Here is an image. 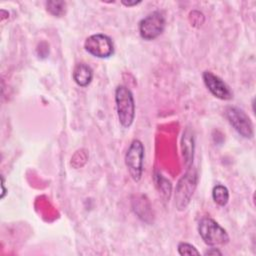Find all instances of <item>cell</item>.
Listing matches in <instances>:
<instances>
[{
	"label": "cell",
	"mask_w": 256,
	"mask_h": 256,
	"mask_svg": "<svg viewBox=\"0 0 256 256\" xmlns=\"http://www.w3.org/2000/svg\"><path fill=\"white\" fill-rule=\"evenodd\" d=\"M115 103L118 120L122 127L129 128L135 118V101L131 90L125 85L115 89Z\"/></svg>",
	"instance_id": "6da1fadb"
},
{
	"label": "cell",
	"mask_w": 256,
	"mask_h": 256,
	"mask_svg": "<svg viewBox=\"0 0 256 256\" xmlns=\"http://www.w3.org/2000/svg\"><path fill=\"white\" fill-rule=\"evenodd\" d=\"M197 228L203 242L208 246H223L229 242V235L226 230L210 217H203L198 222Z\"/></svg>",
	"instance_id": "7a4b0ae2"
},
{
	"label": "cell",
	"mask_w": 256,
	"mask_h": 256,
	"mask_svg": "<svg viewBox=\"0 0 256 256\" xmlns=\"http://www.w3.org/2000/svg\"><path fill=\"white\" fill-rule=\"evenodd\" d=\"M198 175L197 171L193 168H187L186 173L179 179L175 189V206L179 211L185 210L189 205L195 188L197 186Z\"/></svg>",
	"instance_id": "3957f363"
},
{
	"label": "cell",
	"mask_w": 256,
	"mask_h": 256,
	"mask_svg": "<svg viewBox=\"0 0 256 256\" xmlns=\"http://www.w3.org/2000/svg\"><path fill=\"white\" fill-rule=\"evenodd\" d=\"M224 115L234 130L243 138L251 139L254 136V126L249 116L239 107L227 106Z\"/></svg>",
	"instance_id": "277c9868"
},
{
	"label": "cell",
	"mask_w": 256,
	"mask_h": 256,
	"mask_svg": "<svg viewBox=\"0 0 256 256\" xmlns=\"http://www.w3.org/2000/svg\"><path fill=\"white\" fill-rule=\"evenodd\" d=\"M166 26V19L161 11H153L139 22V34L141 38L151 41L159 37Z\"/></svg>",
	"instance_id": "5b68a950"
},
{
	"label": "cell",
	"mask_w": 256,
	"mask_h": 256,
	"mask_svg": "<svg viewBox=\"0 0 256 256\" xmlns=\"http://www.w3.org/2000/svg\"><path fill=\"white\" fill-rule=\"evenodd\" d=\"M143 162H144V146L143 143L134 139L125 154V165L131 176V178L138 182L143 173Z\"/></svg>",
	"instance_id": "8992f818"
},
{
	"label": "cell",
	"mask_w": 256,
	"mask_h": 256,
	"mask_svg": "<svg viewBox=\"0 0 256 256\" xmlns=\"http://www.w3.org/2000/svg\"><path fill=\"white\" fill-rule=\"evenodd\" d=\"M85 50L97 58H109L114 53L112 39L102 33H96L86 38L84 42Z\"/></svg>",
	"instance_id": "52a82bcc"
},
{
	"label": "cell",
	"mask_w": 256,
	"mask_h": 256,
	"mask_svg": "<svg viewBox=\"0 0 256 256\" xmlns=\"http://www.w3.org/2000/svg\"><path fill=\"white\" fill-rule=\"evenodd\" d=\"M203 82L210 93L220 100H231L233 92L229 85L218 75L211 71H204L202 74Z\"/></svg>",
	"instance_id": "ba28073f"
},
{
	"label": "cell",
	"mask_w": 256,
	"mask_h": 256,
	"mask_svg": "<svg viewBox=\"0 0 256 256\" xmlns=\"http://www.w3.org/2000/svg\"><path fill=\"white\" fill-rule=\"evenodd\" d=\"M181 150L182 156L187 168L192 167L193 158H194V150H195V136L192 128L187 126L181 138Z\"/></svg>",
	"instance_id": "9c48e42d"
},
{
	"label": "cell",
	"mask_w": 256,
	"mask_h": 256,
	"mask_svg": "<svg viewBox=\"0 0 256 256\" xmlns=\"http://www.w3.org/2000/svg\"><path fill=\"white\" fill-rule=\"evenodd\" d=\"M72 77L78 86L86 87L93 79V69L86 63H78L73 69Z\"/></svg>",
	"instance_id": "30bf717a"
},
{
	"label": "cell",
	"mask_w": 256,
	"mask_h": 256,
	"mask_svg": "<svg viewBox=\"0 0 256 256\" xmlns=\"http://www.w3.org/2000/svg\"><path fill=\"white\" fill-rule=\"evenodd\" d=\"M212 198L219 206H226L229 201V190L222 184H216L212 189Z\"/></svg>",
	"instance_id": "8fae6325"
},
{
	"label": "cell",
	"mask_w": 256,
	"mask_h": 256,
	"mask_svg": "<svg viewBox=\"0 0 256 256\" xmlns=\"http://www.w3.org/2000/svg\"><path fill=\"white\" fill-rule=\"evenodd\" d=\"M46 9L51 15H53L55 17H61L66 12V2L58 1V0L47 1Z\"/></svg>",
	"instance_id": "7c38bea8"
},
{
	"label": "cell",
	"mask_w": 256,
	"mask_h": 256,
	"mask_svg": "<svg viewBox=\"0 0 256 256\" xmlns=\"http://www.w3.org/2000/svg\"><path fill=\"white\" fill-rule=\"evenodd\" d=\"M155 181H156L158 189L161 191V193L165 197L169 198L170 193H171V188H172L171 182L169 180H167L166 178H164L161 174H155Z\"/></svg>",
	"instance_id": "4fadbf2b"
},
{
	"label": "cell",
	"mask_w": 256,
	"mask_h": 256,
	"mask_svg": "<svg viewBox=\"0 0 256 256\" xmlns=\"http://www.w3.org/2000/svg\"><path fill=\"white\" fill-rule=\"evenodd\" d=\"M177 250L178 253L182 256L184 255H199L200 252L195 248V246H193L190 243L187 242H180L177 246Z\"/></svg>",
	"instance_id": "5bb4252c"
},
{
	"label": "cell",
	"mask_w": 256,
	"mask_h": 256,
	"mask_svg": "<svg viewBox=\"0 0 256 256\" xmlns=\"http://www.w3.org/2000/svg\"><path fill=\"white\" fill-rule=\"evenodd\" d=\"M204 254L205 255H222V252L216 247H211L207 251H205Z\"/></svg>",
	"instance_id": "9a60e30c"
},
{
	"label": "cell",
	"mask_w": 256,
	"mask_h": 256,
	"mask_svg": "<svg viewBox=\"0 0 256 256\" xmlns=\"http://www.w3.org/2000/svg\"><path fill=\"white\" fill-rule=\"evenodd\" d=\"M140 3H141L140 0H139V1H122V4L125 5V6H128V7H130V6H135V5L140 4Z\"/></svg>",
	"instance_id": "2e32d148"
},
{
	"label": "cell",
	"mask_w": 256,
	"mask_h": 256,
	"mask_svg": "<svg viewBox=\"0 0 256 256\" xmlns=\"http://www.w3.org/2000/svg\"><path fill=\"white\" fill-rule=\"evenodd\" d=\"M1 180H2V183H1V186H2V194H1V198L3 199L4 198V196H5V194H6V189H5V186H4V178H3V176H1Z\"/></svg>",
	"instance_id": "e0dca14e"
}]
</instances>
